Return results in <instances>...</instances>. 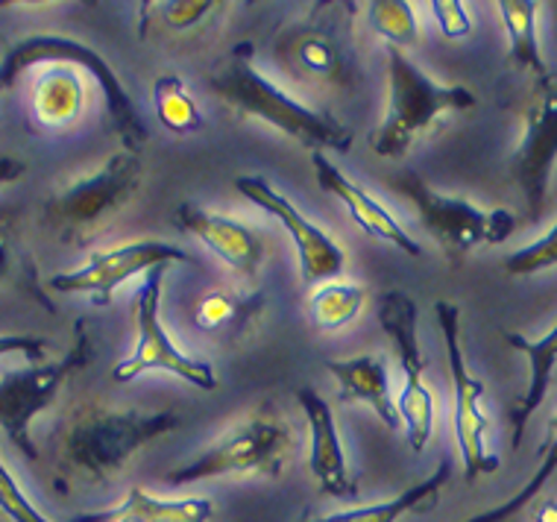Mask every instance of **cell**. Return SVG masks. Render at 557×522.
I'll return each mask as SVG.
<instances>
[{"instance_id": "1", "label": "cell", "mask_w": 557, "mask_h": 522, "mask_svg": "<svg viewBox=\"0 0 557 522\" xmlns=\"http://www.w3.org/2000/svg\"><path fill=\"white\" fill-rule=\"evenodd\" d=\"M183 426V417L173 411H117L107 406L77 408L59 437V467L71 482L109 484L129 458L159 437Z\"/></svg>"}, {"instance_id": "2", "label": "cell", "mask_w": 557, "mask_h": 522, "mask_svg": "<svg viewBox=\"0 0 557 522\" xmlns=\"http://www.w3.org/2000/svg\"><path fill=\"white\" fill-rule=\"evenodd\" d=\"M252 48L244 41L223 57L214 71L209 74V88L221 97L223 103L235 109L244 117H259L282 136L294 138L299 145L318 147V150H335V153H349L352 150V129L341 124L335 115L318 112V109L299 103L297 97L261 74L252 65Z\"/></svg>"}, {"instance_id": "3", "label": "cell", "mask_w": 557, "mask_h": 522, "mask_svg": "<svg viewBox=\"0 0 557 522\" xmlns=\"http://www.w3.org/2000/svg\"><path fill=\"white\" fill-rule=\"evenodd\" d=\"M475 103L470 88L443 86L417 69L405 50L387 48V109L370 147L382 159H403L441 117L470 112Z\"/></svg>"}, {"instance_id": "4", "label": "cell", "mask_w": 557, "mask_h": 522, "mask_svg": "<svg viewBox=\"0 0 557 522\" xmlns=\"http://www.w3.org/2000/svg\"><path fill=\"white\" fill-rule=\"evenodd\" d=\"M57 62L77 65L86 74H91V79L100 88V95H103L109 121L115 126L117 138L124 141L126 150L141 153V147L150 138L145 117H141L138 107L133 103V97L124 88L115 69H112V62H107V57L100 50H95L86 41L74 39V36H62V33H29V36L15 41L3 53V59H0V95L10 91L24 71L36 69V65H57Z\"/></svg>"}, {"instance_id": "5", "label": "cell", "mask_w": 557, "mask_h": 522, "mask_svg": "<svg viewBox=\"0 0 557 522\" xmlns=\"http://www.w3.org/2000/svg\"><path fill=\"white\" fill-rule=\"evenodd\" d=\"M145 185L141 153L121 150L109 156L95 174L65 185L45 206V221L67 244H88L103 233L112 217L133 203Z\"/></svg>"}, {"instance_id": "6", "label": "cell", "mask_w": 557, "mask_h": 522, "mask_svg": "<svg viewBox=\"0 0 557 522\" xmlns=\"http://www.w3.org/2000/svg\"><path fill=\"white\" fill-rule=\"evenodd\" d=\"M294 452V428L285 417L270 408L247 417L244 423L223 435L214 446L200 452L183 467L164 475L171 487L197 484L221 475H268L278 478Z\"/></svg>"}, {"instance_id": "7", "label": "cell", "mask_w": 557, "mask_h": 522, "mask_svg": "<svg viewBox=\"0 0 557 522\" xmlns=\"http://www.w3.org/2000/svg\"><path fill=\"white\" fill-rule=\"evenodd\" d=\"M391 188L417 209L434 241L449 256H467L481 244H505L517 233V214L508 209H479L463 197H449L413 171L391 176Z\"/></svg>"}, {"instance_id": "8", "label": "cell", "mask_w": 557, "mask_h": 522, "mask_svg": "<svg viewBox=\"0 0 557 522\" xmlns=\"http://www.w3.org/2000/svg\"><path fill=\"white\" fill-rule=\"evenodd\" d=\"M95 356L91 335L86 326L77 330L74 347L59 361H41L29 368L7 370L0 376V428L7 432L15 449L29 461H39V446L29 437V423L57 402L59 390L77 370H83Z\"/></svg>"}, {"instance_id": "9", "label": "cell", "mask_w": 557, "mask_h": 522, "mask_svg": "<svg viewBox=\"0 0 557 522\" xmlns=\"http://www.w3.org/2000/svg\"><path fill=\"white\" fill-rule=\"evenodd\" d=\"M434 318H437V330L443 335L446 361H449L451 402H455L451 423H455V440H458V452H461L463 475H467V482H475L479 475L499 470V458L487 449L491 420L481 408L484 382L472 376L467 368V356L461 347V309L455 302L441 300L434 302Z\"/></svg>"}, {"instance_id": "10", "label": "cell", "mask_w": 557, "mask_h": 522, "mask_svg": "<svg viewBox=\"0 0 557 522\" xmlns=\"http://www.w3.org/2000/svg\"><path fill=\"white\" fill-rule=\"evenodd\" d=\"M168 268H156L145 276L141 288L135 294V323H138V340H135L133 356H126L115 370V382H133L145 373H171L183 378L197 390H214L218 376L209 361L185 356L176 347L162 323V285Z\"/></svg>"}, {"instance_id": "11", "label": "cell", "mask_w": 557, "mask_h": 522, "mask_svg": "<svg viewBox=\"0 0 557 522\" xmlns=\"http://www.w3.org/2000/svg\"><path fill=\"white\" fill-rule=\"evenodd\" d=\"M417 323H420V311H417V302L405 290H387L385 297L379 300V326L394 344L399 368H403L405 385L396 408H399V417H403L411 449L413 452H425L434 428V399L432 390L423 382L425 358L420 352Z\"/></svg>"}, {"instance_id": "12", "label": "cell", "mask_w": 557, "mask_h": 522, "mask_svg": "<svg viewBox=\"0 0 557 522\" xmlns=\"http://www.w3.org/2000/svg\"><path fill=\"white\" fill-rule=\"evenodd\" d=\"M326 15H311L290 24L276 41V57L297 79L318 86L349 88L356 69L344 21L332 15L335 7H323Z\"/></svg>"}, {"instance_id": "13", "label": "cell", "mask_w": 557, "mask_h": 522, "mask_svg": "<svg viewBox=\"0 0 557 522\" xmlns=\"http://www.w3.org/2000/svg\"><path fill=\"white\" fill-rule=\"evenodd\" d=\"M557 165V74L540 79L537 91L525 107L522 117V138H519L510 174L517 179L529 221L537 223L543 217L548 197V183Z\"/></svg>"}, {"instance_id": "14", "label": "cell", "mask_w": 557, "mask_h": 522, "mask_svg": "<svg viewBox=\"0 0 557 522\" xmlns=\"http://www.w3.org/2000/svg\"><path fill=\"white\" fill-rule=\"evenodd\" d=\"M173 261H194L183 247L164 241H129L117 244L112 250L95 252L91 259L77 268V271H65L50 276L48 288L57 290V294H83L95 306H109L115 290L121 285L138 276V273H150L156 268H168Z\"/></svg>"}, {"instance_id": "15", "label": "cell", "mask_w": 557, "mask_h": 522, "mask_svg": "<svg viewBox=\"0 0 557 522\" xmlns=\"http://www.w3.org/2000/svg\"><path fill=\"white\" fill-rule=\"evenodd\" d=\"M235 191L256 203L261 212L273 214L290 241L299 252V268H302V279L306 282H329L335 279L337 273L346 268L344 250L329 238L320 226L308 221L306 214L299 212L297 206L290 203L285 194H278L264 176H238L235 179Z\"/></svg>"}, {"instance_id": "16", "label": "cell", "mask_w": 557, "mask_h": 522, "mask_svg": "<svg viewBox=\"0 0 557 522\" xmlns=\"http://www.w3.org/2000/svg\"><path fill=\"white\" fill-rule=\"evenodd\" d=\"M297 402L306 414L308 435H311L308 470L318 478L320 490L326 496H335V499H356L358 487L349 475V461H346L344 444L337 435L332 406L308 385L297 390Z\"/></svg>"}, {"instance_id": "17", "label": "cell", "mask_w": 557, "mask_h": 522, "mask_svg": "<svg viewBox=\"0 0 557 522\" xmlns=\"http://www.w3.org/2000/svg\"><path fill=\"white\" fill-rule=\"evenodd\" d=\"M311 162H314V174H318L320 188L326 194H332V197H337V200L346 206V212L352 214V221H356L367 235H373L379 241L391 244V247L403 250L405 256H411V259H420V256H423V247L413 241L411 235L405 233L394 214L387 212L385 206L379 203L375 197H370L361 185L352 183L332 159H326L323 150H314Z\"/></svg>"}, {"instance_id": "18", "label": "cell", "mask_w": 557, "mask_h": 522, "mask_svg": "<svg viewBox=\"0 0 557 522\" xmlns=\"http://www.w3.org/2000/svg\"><path fill=\"white\" fill-rule=\"evenodd\" d=\"M176 223L244 276H252L264 261L261 235L250 229L247 223L235 221V217L209 212V209H202L197 203H183L176 209Z\"/></svg>"}, {"instance_id": "19", "label": "cell", "mask_w": 557, "mask_h": 522, "mask_svg": "<svg viewBox=\"0 0 557 522\" xmlns=\"http://www.w3.org/2000/svg\"><path fill=\"white\" fill-rule=\"evenodd\" d=\"M505 340H508L510 349H517L529 358V387L522 390V397H517L508 414L510 444H513V449H519L522 435L529 428V420L537 414V408L543 406L548 387H552V376H555L557 368V326L537 340L525 338L519 332H505Z\"/></svg>"}, {"instance_id": "20", "label": "cell", "mask_w": 557, "mask_h": 522, "mask_svg": "<svg viewBox=\"0 0 557 522\" xmlns=\"http://www.w3.org/2000/svg\"><path fill=\"white\" fill-rule=\"evenodd\" d=\"M329 373L341 385V399L344 402H367L373 414L385 423L387 428L403 426V417L396 408V399L391 394V378H387L385 358L358 356L344 358V361H326Z\"/></svg>"}, {"instance_id": "21", "label": "cell", "mask_w": 557, "mask_h": 522, "mask_svg": "<svg viewBox=\"0 0 557 522\" xmlns=\"http://www.w3.org/2000/svg\"><path fill=\"white\" fill-rule=\"evenodd\" d=\"M451 475V464L443 461L437 470H434L425 482L411 484L408 490H403L394 499H385V502L364 505V508H349V511L326 513V517H314V520L302 522H399L403 517H411V513H429L437 508L441 502V494L446 482Z\"/></svg>"}, {"instance_id": "22", "label": "cell", "mask_w": 557, "mask_h": 522, "mask_svg": "<svg viewBox=\"0 0 557 522\" xmlns=\"http://www.w3.org/2000/svg\"><path fill=\"white\" fill-rule=\"evenodd\" d=\"M86 103V86L77 65L57 62L48 65L33 88V115L45 129H62L74 124Z\"/></svg>"}, {"instance_id": "23", "label": "cell", "mask_w": 557, "mask_h": 522, "mask_svg": "<svg viewBox=\"0 0 557 522\" xmlns=\"http://www.w3.org/2000/svg\"><path fill=\"white\" fill-rule=\"evenodd\" d=\"M537 10L540 3L534 0H502V24H505V33H508V62L513 69L529 71L540 79L548 77L546 62H543V53H540L537 41Z\"/></svg>"}, {"instance_id": "24", "label": "cell", "mask_w": 557, "mask_h": 522, "mask_svg": "<svg viewBox=\"0 0 557 522\" xmlns=\"http://www.w3.org/2000/svg\"><path fill=\"white\" fill-rule=\"evenodd\" d=\"M100 517H135L141 522H209L214 517L212 499H159L133 487L117 508L100 511Z\"/></svg>"}, {"instance_id": "25", "label": "cell", "mask_w": 557, "mask_h": 522, "mask_svg": "<svg viewBox=\"0 0 557 522\" xmlns=\"http://www.w3.org/2000/svg\"><path fill=\"white\" fill-rule=\"evenodd\" d=\"M364 309V288L352 282H323L311 300L308 314L320 332H337L349 326Z\"/></svg>"}, {"instance_id": "26", "label": "cell", "mask_w": 557, "mask_h": 522, "mask_svg": "<svg viewBox=\"0 0 557 522\" xmlns=\"http://www.w3.org/2000/svg\"><path fill=\"white\" fill-rule=\"evenodd\" d=\"M153 107L164 129H171L176 136H188V133H197L206 126V117H202L197 100L176 74H162L156 79Z\"/></svg>"}, {"instance_id": "27", "label": "cell", "mask_w": 557, "mask_h": 522, "mask_svg": "<svg viewBox=\"0 0 557 522\" xmlns=\"http://www.w3.org/2000/svg\"><path fill=\"white\" fill-rule=\"evenodd\" d=\"M261 311V297H238V294H223V290H214V294H206L194 311V320L197 326L206 332H240L250 326L252 320L259 318Z\"/></svg>"}, {"instance_id": "28", "label": "cell", "mask_w": 557, "mask_h": 522, "mask_svg": "<svg viewBox=\"0 0 557 522\" xmlns=\"http://www.w3.org/2000/svg\"><path fill=\"white\" fill-rule=\"evenodd\" d=\"M557 473V414L548 420V440L540 446V464L537 473L531 475L529 484L519 490L517 496H510L508 502H502L499 508H491V511L475 513L470 520L463 522H508L510 517H517L519 511H525L540 494H543V487L548 484V478Z\"/></svg>"}, {"instance_id": "29", "label": "cell", "mask_w": 557, "mask_h": 522, "mask_svg": "<svg viewBox=\"0 0 557 522\" xmlns=\"http://www.w3.org/2000/svg\"><path fill=\"white\" fill-rule=\"evenodd\" d=\"M145 10L156 12V15H145V21H156L159 29L188 36L194 29L212 24L218 12H226L230 7L218 0H164V3H147Z\"/></svg>"}, {"instance_id": "30", "label": "cell", "mask_w": 557, "mask_h": 522, "mask_svg": "<svg viewBox=\"0 0 557 522\" xmlns=\"http://www.w3.org/2000/svg\"><path fill=\"white\" fill-rule=\"evenodd\" d=\"M367 18H370V27L387 41V48H411L420 36L417 15H413L411 3H405V0H373L367 7Z\"/></svg>"}, {"instance_id": "31", "label": "cell", "mask_w": 557, "mask_h": 522, "mask_svg": "<svg viewBox=\"0 0 557 522\" xmlns=\"http://www.w3.org/2000/svg\"><path fill=\"white\" fill-rule=\"evenodd\" d=\"M36 279V268L29 261L24 244L18 241V233L12 229V223L0 221V285H21Z\"/></svg>"}, {"instance_id": "32", "label": "cell", "mask_w": 557, "mask_h": 522, "mask_svg": "<svg viewBox=\"0 0 557 522\" xmlns=\"http://www.w3.org/2000/svg\"><path fill=\"white\" fill-rule=\"evenodd\" d=\"M557 264V223L548 229L543 238H537L529 247L510 252L508 259L502 261V268L508 276H534V273H543L548 268Z\"/></svg>"}, {"instance_id": "33", "label": "cell", "mask_w": 557, "mask_h": 522, "mask_svg": "<svg viewBox=\"0 0 557 522\" xmlns=\"http://www.w3.org/2000/svg\"><path fill=\"white\" fill-rule=\"evenodd\" d=\"M0 511L7 513L12 522H53L29 502L27 494L21 490V484L15 482V475L7 470L3 461H0Z\"/></svg>"}, {"instance_id": "34", "label": "cell", "mask_w": 557, "mask_h": 522, "mask_svg": "<svg viewBox=\"0 0 557 522\" xmlns=\"http://www.w3.org/2000/svg\"><path fill=\"white\" fill-rule=\"evenodd\" d=\"M432 12L441 29L449 36V39H463L472 33V21L467 15V7L461 0H434Z\"/></svg>"}, {"instance_id": "35", "label": "cell", "mask_w": 557, "mask_h": 522, "mask_svg": "<svg viewBox=\"0 0 557 522\" xmlns=\"http://www.w3.org/2000/svg\"><path fill=\"white\" fill-rule=\"evenodd\" d=\"M48 349V340L36 335H0V358L3 356H24L39 364Z\"/></svg>"}, {"instance_id": "36", "label": "cell", "mask_w": 557, "mask_h": 522, "mask_svg": "<svg viewBox=\"0 0 557 522\" xmlns=\"http://www.w3.org/2000/svg\"><path fill=\"white\" fill-rule=\"evenodd\" d=\"M24 174H27V165L21 162L18 156L0 153V188H3V185L18 183Z\"/></svg>"}, {"instance_id": "37", "label": "cell", "mask_w": 557, "mask_h": 522, "mask_svg": "<svg viewBox=\"0 0 557 522\" xmlns=\"http://www.w3.org/2000/svg\"><path fill=\"white\" fill-rule=\"evenodd\" d=\"M534 522H557V499H546L534 513Z\"/></svg>"}]
</instances>
